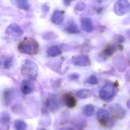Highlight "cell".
Listing matches in <instances>:
<instances>
[{
    "mask_svg": "<svg viewBox=\"0 0 130 130\" xmlns=\"http://www.w3.org/2000/svg\"><path fill=\"white\" fill-rule=\"evenodd\" d=\"M18 50L20 52L23 54L30 55H36L38 53L39 46L34 39L26 37L19 43Z\"/></svg>",
    "mask_w": 130,
    "mask_h": 130,
    "instance_id": "6da1fadb",
    "label": "cell"
},
{
    "mask_svg": "<svg viewBox=\"0 0 130 130\" xmlns=\"http://www.w3.org/2000/svg\"><path fill=\"white\" fill-rule=\"evenodd\" d=\"M21 71L22 75L30 79L35 80L38 75V66L34 61L27 59L22 65Z\"/></svg>",
    "mask_w": 130,
    "mask_h": 130,
    "instance_id": "7a4b0ae2",
    "label": "cell"
},
{
    "mask_svg": "<svg viewBox=\"0 0 130 130\" xmlns=\"http://www.w3.org/2000/svg\"><path fill=\"white\" fill-rule=\"evenodd\" d=\"M130 9V4L127 0H118L114 6L115 13L118 16L126 14Z\"/></svg>",
    "mask_w": 130,
    "mask_h": 130,
    "instance_id": "3957f363",
    "label": "cell"
},
{
    "mask_svg": "<svg viewBox=\"0 0 130 130\" xmlns=\"http://www.w3.org/2000/svg\"><path fill=\"white\" fill-rule=\"evenodd\" d=\"M114 94V87L111 82L105 84L99 91L100 97L104 100H108L111 99Z\"/></svg>",
    "mask_w": 130,
    "mask_h": 130,
    "instance_id": "277c9868",
    "label": "cell"
},
{
    "mask_svg": "<svg viewBox=\"0 0 130 130\" xmlns=\"http://www.w3.org/2000/svg\"><path fill=\"white\" fill-rule=\"evenodd\" d=\"M5 33L9 36L19 37L23 35V32L18 25L13 23L8 26L5 31Z\"/></svg>",
    "mask_w": 130,
    "mask_h": 130,
    "instance_id": "5b68a950",
    "label": "cell"
},
{
    "mask_svg": "<svg viewBox=\"0 0 130 130\" xmlns=\"http://www.w3.org/2000/svg\"><path fill=\"white\" fill-rule=\"evenodd\" d=\"M96 117L100 124L105 126L107 124L109 121L110 116L109 113L106 109L101 108L99 109L97 112Z\"/></svg>",
    "mask_w": 130,
    "mask_h": 130,
    "instance_id": "8992f818",
    "label": "cell"
},
{
    "mask_svg": "<svg viewBox=\"0 0 130 130\" xmlns=\"http://www.w3.org/2000/svg\"><path fill=\"white\" fill-rule=\"evenodd\" d=\"M35 89L34 83L30 80H23L21 82V90L24 94H30L34 91Z\"/></svg>",
    "mask_w": 130,
    "mask_h": 130,
    "instance_id": "52a82bcc",
    "label": "cell"
},
{
    "mask_svg": "<svg viewBox=\"0 0 130 130\" xmlns=\"http://www.w3.org/2000/svg\"><path fill=\"white\" fill-rule=\"evenodd\" d=\"M62 99L65 105L69 108H73L77 104L76 98L71 93H65L62 95Z\"/></svg>",
    "mask_w": 130,
    "mask_h": 130,
    "instance_id": "ba28073f",
    "label": "cell"
},
{
    "mask_svg": "<svg viewBox=\"0 0 130 130\" xmlns=\"http://www.w3.org/2000/svg\"><path fill=\"white\" fill-rule=\"evenodd\" d=\"M72 63L75 65L78 66H86L90 64L89 57L86 55L75 56L72 59Z\"/></svg>",
    "mask_w": 130,
    "mask_h": 130,
    "instance_id": "9c48e42d",
    "label": "cell"
},
{
    "mask_svg": "<svg viewBox=\"0 0 130 130\" xmlns=\"http://www.w3.org/2000/svg\"><path fill=\"white\" fill-rule=\"evenodd\" d=\"M80 23L82 28L85 32L90 33L94 30V25L91 18L88 17L83 18L80 20Z\"/></svg>",
    "mask_w": 130,
    "mask_h": 130,
    "instance_id": "30bf717a",
    "label": "cell"
},
{
    "mask_svg": "<svg viewBox=\"0 0 130 130\" xmlns=\"http://www.w3.org/2000/svg\"><path fill=\"white\" fill-rule=\"evenodd\" d=\"M64 16L62 11L59 10H56L54 11L51 20L52 22L56 25L61 24L64 21Z\"/></svg>",
    "mask_w": 130,
    "mask_h": 130,
    "instance_id": "8fae6325",
    "label": "cell"
},
{
    "mask_svg": "<svg viewBox=\"0 0 130 130\" xmlns=\"http://www.w3.org/2000/svg\"><path fill=\"white\" fill-rule=\"evenodd\" d=\"M12 2L21 10L28 11L29 9V5L27 0H12Z\"/></svg>",
    "mask_w": 130,
    "mask_h": 130,
    "instance_id": "7c38bea8",
    "label": "cell"
},
{
    "mask_svg": "<svg viewBox=\"0 0 130 130\" xmlns=\"http://www.w3.org/2000/svg\"><path fill=\"white\" fill-rule=\"evenodd\" d=\"M11 116L7 111H2L0 113V124L3 126H7L10 124Z\"/></svg>",
    "mask_w": 130,
    "mask_h": 130,
    "instance_id": "4fadbf2b",
    "label": "cell"
},
{
    "mask_svg": "<svg viewBox=\"0 0 130 130\" xmlns=\"http://www.w3.org/2000/svg\"><path fill=\"white\" fill-rule=\"evenodd\" d=\"M66 32L70 34H77L80 32L79 28L75 22H71L66 27Z\"/></svg>",
    "mask_w": 130,
    "mask_h": 130,
    "instance_id": "5bb4252c",
    "label": "cell"
},
{
    "mask_svg": "<svg viewBox=\"0 0 130 130\" xmlns=\"http://www.w3.org/2000/svg\"><path fill=\"white\" fill-rule=\"evenodd\" d=\"M12 91L10 89H6L3 93V99L5 105L8 106L11 102Z\"/></svg>",
    "mask_w": 130,
    "mask_h": 130,
    "instance_id": "9a60e30c",
    "label": "cell"
},
{
    "mask_svg": "<svg viewBox=\"0 0 130 130\" xmlns=\"http://www.w3.org/2000/svg\"><path fill=\"white\" fill-rule=\"evenodd\" d=\"M47 54L52 57H56L61 53V50L57 46H52L47 50Z\"/></svg>",
    "mask_w": 130,
    "mask_h": 130,
    "instance_id": "2e32d148",
    "label": "cell"
},
{
    "mask_svg": "<svg viewBox=\"0 0 130 130\" xmlns=\"http://www.w3.org/2000/svg\"><path fill=\"white\" fill-rule=\"evenodd\" d=\"M92 92L89 89H82L78 91L77 93L78 97L82 99L88 98L92 96Z\"/></svg>",
    "mask_w": 130,
    "mask_h": 130,
    "instance_id": "e0dca14e",
    "label": "cell"
},
{
    "mask_svg": "<svg viewBox=\"0 0 130 130\" xmlns=\"http://www.w3.org/2000/svg\"><path fill=\"white\" fill-rule=\"evenodd\" d=\"M115 60V63L114 64L116 65L118 69H120L121 71L125 70L126 66V64L124 60L122 57H119L116 58Z\"/></svg>",
    "mask_w": 130,
    "mask_h": 130,
    "instance_id": "ac0fdd59",
    "label": "cell"
},
{
    "mask_svg": "<svg viewBox=\"0 0 130 130\" xmlns=\"http://www.w3.org/2000/svg\"><path fill=\"white\" fill-rule=\"evenodd\" d=\"M84 112L85 114L87 117H92L95 113L94 107L92 105H88L85 107Z\"/></svg>",
    "mask_w": 130,
    "mask_h": 130,
    "instance_id": "d6986e66",
    "label": "cell"
},
{
    "mask_svg": "<svg viewBox=\"0 0 130 130\" xmlns=\"http://www.w3.org/2000/svg\"><path fill=\"white\" fill-rule=\"evenodd\" d=\"M14 127L17 130H24L26 129V123L23 121L17 120L14 122Z\"/></svg>",
    "mask_w": 130,
    "mask_h": 130,
    "instance_id": "ffe728a7",
    "label": "cell"
},
{
    "mask_svg": "<svg viewBox=\"0 0 130 130\" xmlns=\"http://www.w3.org/2000/svg\"><path fill=\"white\" fill-rule=\"evenodd\" d=\"M72 125L76 128L82 129L85 126L86 123L83 120H77L73 121Z\"/></svg>",
    "mask_w": 130,
    "mask_h": 130,
    "instance_id": "44dd1931",
    "label": "cell"
},
{
    "mask_svg": "<svg viewBox=\"0 0 130 130\" xmlns=\"http://www.w3.org/2000/svg\"><path fill=\"white\" fill-rule=\"evenodd\" d=\"M43 37L44 39L46 40H51L56 39L58 36L55 33L53 32H47L43 35Z\"/></svg>",
    "mask_w": 130,
    "mask_h": 130,
    "instance_id": "7402d4cb",
    "label": "cell"
},
{
    "mask_svg": "<svg viewBox=\"0 0 130 130\" xmlns=\"http://www.w3.org/2000/svg\"><path fill=\"white\" fill-rule=\"evenodd\" d=\"M86 7V5L82 2H78L75 6L74 9L77 11H82L85 10Z\"/></svg>",
    "mask_w": 130,
    "mask_h": 130,
    "instance_id": "603a6c76",
    "label": "cell"
},
{
    "mask_svg": "<svg viewBox=\"0 0 130 130\" xmlns=\"http://www.w3.org/2000/svg\"><path fill=\"white\" fill-rule=\"evenodd\" d=\"M86 82L88 84L91 85H95L98 82V79L96 77L92 75L90 76L86 80Z\"/></svg>",
    "mask_w": 130,
    "mask_h": 130,
    "instance_id": "cb8c5ba5",
    "label": "cell"
},
{
    "mask_svg": "<svg viewBox=\"0 0 130 130\" xmlns=\"http://www.w3.org/2000/svg\"><path fill=\"white\" fill-rule=\"evenodd\" d=\"M114 50V48L113 47H108L105 49L103 51V53L105 55L110 56L113 54Z\"/></svg>",
    "mask_w": 130,
    "mask_h": 130,
    "instance_id": "d4e9b609",
    "label": "cell"
},
{
    "mask_svg": "<svg viewBox=\"0 0 130 130\" xmlns=\"http://www.w3.org/2000/svg\"><path fill=\"white\" fill-rule=\"evenodd\" d=\"M12 65V60L11 58H7L4 62V66L5 69H9Z\"/></svg>",
    "mask_w": 130,
    "mask_h": 130,
    "instance_id": "484cf974",
    "label": "cell"
},
{
    "mask_svg": "<svg viewBox=\"0 0 130 130\" xmlns=\"http://www.w3.org/2000/svg\"><path fill=\"white\" fill-rule=\"evenodd\" d=\"M79 77V76L78 74L76 73H74V74H72L71 75L69 76V78L70 79L72 80H75L76 79H78Z\"/></svg>",
    "mask_w": 130,
    "mask_h": 130,
    "instance_id": "4316f807",
    "label": "cell"
},
{
    "mask_svg": "<svg viewBox=\"0 0 130 130\" xmlns=\"http://www.w3.org/2000/svg\"><path fill=\"white\" fill-rule=\"evenodd\" d=\"M75 0H64V4L66 7L69 6L72 2Z\"/></svg>",
    "mask_w": 130,
    "mask_h": 130,
    "instance_id": "83f0119b",
    "label": "cell"
},
{
    "mask_svg": "<svg viewBox=\"0 0 130 130\" xmlns=\"http://www.w3.org/2000/svg\"><path fill=\"white\" fill-rule=\"evenodd\" d=\"M127 107L130 109V100H129L127 101Z\"/></svg>",
    "mask_w": 130,
    "mask_h": 130,
    "instance_id": "f1b7e54d",
    "label": "cell"
},
{
    "mask_svg": "<svg viewBox=\"0 0 130 130\" xmlns=\"http://www.w3.org/2000/svg\"><path fill=\"white\" fill-rule=\"evenodd\" d=\"M97 1L99 2H104L106 1L107 0H97Z\"/></svg>",
    "mask_w": 130,
    "mask_h": 130,
    "instance_id": "f546056e",
    "label": "cell"
}]
</instances>
